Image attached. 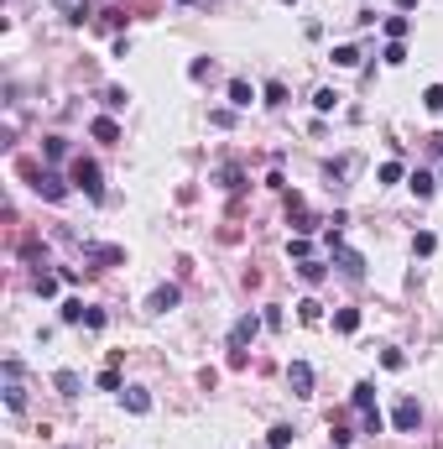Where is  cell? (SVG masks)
Masks as SVG:
<instances>
[{
	"mask_svg": "<svg viewBox=\"0 0 443 449\" xmlns=\"http://www.w3.org/2000/svg\"><path fill=\"white\" fill-rule=\"evenodd\" d=\"M328 246H334V261H339V272L350 277V283H360V277H365V256H360V251H350V246H344V240H339V230H328Z\"/></svg>",
	"mask_w": 443,
	"mask_h": 449,
	"instance_id": "cell-1",
	"label": "cell"
},
{
	"mask_svg": "<svg viewBox=\"0 0 443 449\" xmlns=\"http://www.w3.org/2000/svg\"><path fill=\"white\" fill-rule=\"evenodd\" d=\"M21 173L32 178V189L42 193V199H52V204H63V199H68V183H63L58 173H37V167H21Z\"/></svg>",
	"mask_w": 443,
	"mask_h": 449,
	"instance_id": "cell-2",
	"label": "cell"
},
{
	"mask_svg": "<svg viewBox=\"0 0 443 449\" xmlns=\"http://www.w3.org/2000/svg\"><path fill=\"white\" fill-rule=\"evenodd\" d=\"M0 371H6V408H11V413H21V408H26V392H21V361L11 355Z\"/></svg>",
	"mask_w": 443,
	"mask_h": 449,
	"instance_id": "cell-3",
	"label": "cell"
},
{
	"mask_svg": "<svg viewBox=\"0 0 443 449\" xmlns=\"http://www.w3.org/2000/svg\"><path fill=\"white\" fill-rule=\"evenodd\" d=\"M73 189H83L89 199H105V183H99V167H94V162H83V157H79V162H73Z\"/></svg>",
	"mask_w": 443,
	"mask_h": 449,
	"instance_id": "cell-4",
	"label": "cell"
},
{
	"mask_svg": "<svg viewBox=\"0 0 443 449\" xmlns=\"http://www.w3.org/2000/svg\"><path fill=\"white\" fill-rule=\"evenodd\" d=\"M256 334H261V319H256V314H240V319L230 324V350H245Z\"/></svg>",
	"mask_w": 443,
	"mask_h": 449,
	"instance_id": "cell-5",
	"label": "cell"
},
{
	"mask_svg": "<svg viewBox=\"0 0 443 449\" xmlns=\"http://www.w3.org/2000/svg\"><path fill=\"white\" fill-rule=\"evenodd\" d=\"M287 387H292V397H313V366H308V361H292Z\"/></svg>",
	"mask_w": 443,
	"mask_h": 449,
	"instance_id": "cell-6",
	"label": "cell"
},
{
	"mask_svg": "<svg viewBox=\"0 0 443 449\" xmlns=\"http://www.w3.org/2000/svg\"><path fill=\"white\" fill-rule=\"evenodd\" d=\"M391 423H397L402 434H412V428L422 423V408H417L412 397H402V402H397V413H391Z\"/></svg>",
	"mask_w": 443,
	"mask_h": 449,
	"instance_id": "cell-7",
	"label": "cell"
},
{
	"mask_svg": "<svg viewBox=\"0 0 443 449\" xmlns=\"http://www.w3.org/2000/svg\"><path fill=\"white\" fill-rule=\"evenodd\" d=\"M120 402H126V413H152V392H146V387H126Z\"/></svg>",
	"mask_w": 443,
	"mask_h": 449,
	"instance_id": "cell-8",
	"label": "cell"
},
{
	"mask_svg": "<svg viewBox=\"0 0 443 449\" xmlns=\"http://www.w3.org/2000/svg\"><path fill=\"white\" fill-rule=\"evenodd\" d=\"M177 298H183V293H177L173 283H162V287L152 293V303H146V308H152V314H167V308H177Z\"/></svg>",
	"mask_w": 443,
	"mask_h": 449,
	"instance_id": "cell-9",
	"label": "cell"
},
{
	"mask_svg": "<svg viewBox=\"0 0 443 449\" xmlns=\"http://www.w3.org/2000/svg\"><path fill=\"white\" fill-rule=\"evenodd\" d=\"M89 131H94V142H110V146L120 142V126H115V120H110V115H99V120H94Z\"/></svg>",
	"mask_w": 443,
	"mask_h": 449,
	"instance_id": "cell-10",
	"label": "cell"
},
{
	"mask_svg": "<svg viewBox=\"0 0 443 449\" xmlns=\"http://www.w3.org/2000/svg\"><path fill=\"white\" fill-rule=\"evenodd\" d=\"M250 99H256V89H250L245 79H235V84H230V105H235V110H250Z\"/></svg>",
	"mask_w": 443,
	"mask_h": 449,
	"instance_id": "cell-11",
	"label": "cell"
},
{
	"mask_svg": "<svg viewBox=\"0 0 443 449\" xmlns=\"http://www.w3.org/2000/svg\"><path fill=\"white\" fill-rule=\"evenodd\" d=\"M52 387H58L63 397H79V392H83V381H79V371H58V376H52Z\"/></svg>",
	"mask_w": 443,
	"mask_h": 449,
	"instance_id": "cell-12",
	"label": "cell"
},
{
	"mask_svg": "<svg viewBox=\"0 0 443 449\" xmlns=\"http://www.w3.org/2000/svg\"><path fill=\"white\" fill-rule=\"evenodd\" d=\"M334 329H339V334H355V329H360V308H339V314H334Z\"/></svg>",
	"mask_w": 443,
	"mask_h": 449,
	"instance_id": "cell-13",
	"label": "cell"
},
{
	"mask_svg": "<svg viewBox=\"0 0 443 449\" xmlns=\"http://www.w3.org/2000/svg\"><path fill=\"white\" fill-rule=\"evenodd\" d=\"M407 183H412V193H417V199H433V189H438V183H433V173H422V167L407 178Z\"/></svg>",
	"mask_w": 443,
	"mask_h": 449,
	"instance_id": "cell-14",
	"label": "cell"
},
{
	"mask_svg": "<svg viewBox=\"0 0 443 449\" xmlns=\"http://www.w3.org/2000/svg\"><path fill=\"white\" fill-rule=\"evenodd\" d=\"M350 397H355V408H360V413H375V387H371V381H360Z\"/></svg>",
	"mask_w": 443,
	"mask_h": 449,
	"instance_id": "cell-15",
	"label": "cell"
},
{
	"mask_svg": "<svg viewBox=\"0 0 443 449\" xmlns=\"http://www.w3.org/2000/svg\"><path fill=\"white\" fill-rule=\"evenodd\" d=\"M297 319H303V324H318V319H324V303H318V298H303V303H297Z\"/></svg>",
	"mask_w": 443,
	"mask_h": 449,
	"instance_id": "cell-16",
	"label": "cell"
},
{
	"mask_svg": "<svg viewBox=\"0 0 443 449\" xmlns=\"http://www.w3.org/2000/svg\"><path fill=\"white\" fill-rule=\"evenodd\" d=\"M292 439H297V434H292V423H277V428L266 434V444H271V449H287Z\"/></svg>",
	"mask_w": 443,
	"mask_h": 449,
	"instance_id": "cell-17",
	"label": "cell"
},
{
	"mask_svg": "<svg viewBox=\"0 0 443 449\" xmlns=\"http://www.w3.org/2000/svg\"><path fill=\"white\" fill-rule=\"evenodd\" d=\"M287 256L308 261V256H313V240H308V236H292V240H287Z\"/></svg>",
	"mask_w": 443,
	"mask_h": 449,
	"instance_id": "cell-18",
	"label": "cell"
},
{
	"mask_svg": "<svg viewBox=\"0 0 443 449\" xmlns=\"http://www.w3.org/2000/svg\"><path fill=\"white\" fill-rule=\"evenodd\" d=\"M407 16H386V37H391V42H402V37H407Z\"/></svg>",
	"mask_w": 443,
	"mask_h": 449,
	"instance_id": "cell-19",
	"label": "cell"
},
{
	"mask_svg": "<svg viewBox=\"0 0 443 449\" xmlns=\"http://www.w3.org/2000/svg\"><path fill=\"white\" fill-rule=\"evenodd\" d=\"M209 73H214V58H193V63H188V79H209Z\"/></svg>",
	"mask_w": 443,
	"mask_h": 449,
	"instance_id": "cell-20",
	"label": "cell"
},
{
	"mask_svg": "<svg viewBox=\"0 0 443 449\" xmlns=\"http://www.w3.org/2000/svg\"><path fill=\"white\" fill-rule=\"evenodd\" d=\"M422 105H428L433 115H438V110H443V84H433V89H422Z\"/></svg>",
	"mask_w": 443,
	"mask_h": 449,
	"instance_id": "cell-21",
	"label": "cell"
},
{
	"mask_svg": "<svg viewBox=\"0 0 443 449\" xmlns=\"http://www.w3.org/2000/svg\"><path fill=\"white\" fill-rule=\"evenodd\" d=\"M334 63L339 68H355V63H360V48H334Z\"/></svg>",
	"mask_w": 443,
	"mask_h": 449,
	"instance_id": "cell-22",
	"label": "cell"
},
{
	"mask_svg": "<svg viewBox=\"0 0 443 449\" xmlns=\"http://www.w3.org/2000/svg\"><path fill=\"white\" fill-rule=\"evenodd\" d=\"M381 366L386 371H402V366H407V355H402V350H381Z\"/></svg>",
	"mask_w": 443,
	"mask_h": 449,
	"instance_id": "cell-23",
	"label": "cell"
},
{
	"mask_svg": "<svg viewBox=\"0 0 443 449\" xmlns=\"http://www.w3.org/2000/svg\"><path fill=\"white\" fill-rule=\"evenodd\" d=\"M83 314H89V308H83L79 298H73V303H63V319H68V324H83Z\"/></svg>",
	"mask_w": 443,
	"mask_h": 449,
	"instance_id": "cell-24",
	"label": "cell"
},
{
	"mask_svg": "<svg viewBox=\"0 0 443 449\" xmlns=\"http://www.w3.org/2000/svg\"><path fill=\"white\" fill-rule=\"evenodd\" d=\"M313 105H318V110H324V115H328V110L339 105V95H334V89H318V95H313Z\"/></svg>",
	"mask_w": 443,
	"mask_h": 449,
	"instance_id": "cell-25",
	"label": "cell"
},
{
	"mask_svg": "<svg viewBox=\"0 0 443 449\" xmlns=\"http://www.w3.org/2000/svg\"><path fill=\"white\" fill-rule=\"evenodd\" d=\"M375 178H381V183H402V162H381V173H375Z\"/></svg>",
	"mask_w": 443,
	"mask_h": 449,
	"instance_id": "cell-26",
	"label": "cell"
},
{
	"mask_svg": "<svg viewBox=\"0 0 443 449\" xmlns=\"http://www.w3.org/2000/svg\"><path fill=\"white\" fill-rule=\"evenodd\" d=\"M297 272H303V283H324V267H318V261H303Z\"/></svg>",
	"mask_w": 443,
	"mask_h": 449,
	"instance_id": "cell-27",
	"label": "cell"
},
{
	"mask_svg": "<svg viewBox=\"0 0 443 449\" xmlns=\"http://www.w3.org/2000/svg\"><path fill=\"white\" fill-rule=\"evenodd\" d=\"M52 6H58V11H68V21H83V6H79V0H52Z\"/></svg>",
	"mask_w": 443,
	"mask_h": 449,
	"instance_id": "cell-28",
	"label": "cell"
},
{
	"mask_svg": "<svg viewBox=\"0 0 443 449\" xmlns=\"http://www.w3.org/2000/svg\"><path fill=\"white\" fill-rule=\"evenodd\" d=\"M386 63H391V68H402V63H407V48H402V42H391V48H386Z\"/></svg>",
	"mask_w": 443,
	"mask_h": 449,
	"instance_id": "cell-29",
	"label": "cell"
},
{
	"mask_svg": "<svg viewBox=\"0 0 443 449\" xmlns=\"http://www.w3.org/2000/svg\"><path fill=\"white\" fill-rule=\"evenodd\" d=\"M433 246H438V240H433V236H428V230H422V236H417V240H412V251H417V256H433Z\"/></svg>",
	"mask_w": 443,
	"mask_h": 449,
	"instance_id": "cell-30",
	"label": "cell"
},
{
	"mask_svg": "<svg viewBox=\"0 0 443 449\" xmlns=\"http://www.w3.org/2000/svg\"><path fill=\"white\" fill-rule=\"evenodd\" d=\"M37 293L52 298V293H58V277H47V272H42V277H37Z\"/></svg>",
	"mask_w": 443,
	"mask_h": 449,
	"instance_id": "cell-31",
	"label": "cell"
},
{
	"mask_svg": "<svg viewBox=\"0 0 443 449\" xmlns=\"http://www.w3.org/2000/svg\"><path fill=\"white\" fill-rule=\"evenodd\" d=\"M266 105H287V89L282 84H266Z\"/></svg>",
	"mask_w": 443,
	"mask_h": 449,
	"instance_id": "cell-32",
	"label": "cell"
},
{
	"mask_svg": "<svg viewBox=\"0 0 443 449\" xmlns=\"http://www.w3.org/2000/svg\"><path fill=\"white\" fill-rule=\"evenodd\" d=\"M209 126H219V131H224V126H235V110H214Z\"/></svg>",
	"mask_w": 443,
	"mask_h": 449,
	"instance_id": "cell-33",
	"label": "cell"
},
{
	"mask_svg": "<svg viewBox=\"0 0 443 449\" xmlns=\"http://www.w3.org/2000/svg\"><path fill=\"white\" fill-rule=\"evenodd\" d=\"M391 6H397V11H417V0H391Z\"/></svg>",
	"mask_w": 443,
	"mask_h": 449,
	"instance_id": "cell-34",
	"label": "cell"
},
{
	"mask_svg": "<svg viewBox=\"0 0 443 449\" xmlns=\"http://www.w3.org/2000/svg\"><path fill=\"white\" fill-rule=\"evenodd\" d=\"M177 6H188V0H177Z\"/></svg>",
	"mask_w": 443,
	"mask_h": 449,
	"instance_id": "cell-35",
	"label": "cell"
},
{
	"mask_svg": "<svg viewBox=\"0 0 443 449\" xmlns=\"http://www.w3.org/2000/svg\"><path fill=\"white\" fill-rule=\"evenodd\" d=\"M438 189H443V178H438Z\"/></svg>",
	"mask_w": 443,
	"mask_h": 449,
	"instance_id": "cell-36",
	"label": "cell"
}]
</instances>
